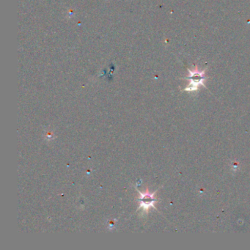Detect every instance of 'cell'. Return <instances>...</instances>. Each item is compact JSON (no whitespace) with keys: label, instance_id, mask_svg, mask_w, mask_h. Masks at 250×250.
I'll return each mask as SVG.
<instances>
[{"label":"cell","instance_id":"1","mask_svg":"<svg viewBox=\"0 0 250 250\" xmlns=\"http://www.w3.org/2000/svg\"><path fill=\"white\" fill-rule=\"evenodd\" d=\"M188 80V86L184 88V91L194 92L197 91L200 86H205V81L206 80V70L199 71L197 65H195L194 69H188V76L187 77Z\"/></svg>","mask_w":250,"mask_h":250},{"label":"cell","instance_id":"2","mask_svg":"<svg viewBox=\"0 0 250 250\" xmlns=\"http://www.w3.org/2000/svg\"><path fill=\"white\" fill-rule=\"evenodd\" d=\"M155 193L150 194L148 191H146V193H141V207H143L145 210H148L149 208H155L154 203L156 202V199L154 198Z\"/></svg>","mask_w":250,"mask_h":250}]
</instances>
